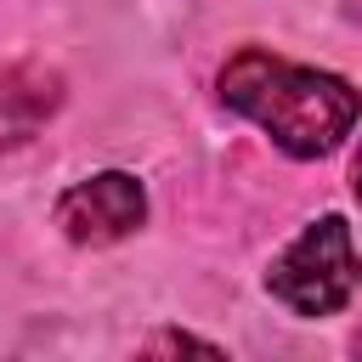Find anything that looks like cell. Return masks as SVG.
Masks as SVG:
<instances>
[{
  "label": "cell",
  "instance_id": "1",
  "mask_svg": "<svg viewBox=\"0 0 362 362\" xmlns=\"http://www.w3.org/2000/svg\"><path fill=\"white\" fill-rule=\"evenodd\" d=\"M221 96L238 113H249L294 158L334 153L362 113V96L345 79L317 74V68H294V62L266 57V51H238L221 74Z\"/></svg>",
  "mask_w": 362,
  "mask_h": 362
},
{
  "label": "cell",
  "instance_id": "2",
  "mask_svg": "<svg viewBox=\"0 0 362 362\" xmlns=\"http://www.w3.org/2000/svg\"><path fill=\"white\" fill-rule=\"evenodd\" d=\"M266 283H272V294H277L288 311H300V317H328V311H339V305L356 294V283H362V255H356L351 226H345L339 215H322L317 226H305V232L272 260Z\"/></svg>",
  "mask_w": 362,
  "mask_h": 362
},
{
  "label": "cell",
  "instance_id": "5",
  "mask_svg": "<svg viewBox=\"0 0 362 362\" xmlns=\"http://www.w3.org/2000/svg\"><path fill=\"white\" fill-rule=\"evenodd\" d=\"M351 187H356V198H362V147H356V164H351Z\"/></svg>",
  "mask_w": 362,
  "mask_h": 362
},
{
  "label": "cell",
  "instance_id": "4",
  "mask_svg": "<svg viewBox=\"0 0 362 362\" xmlns=\"http://www.w3.org/2000/svg\"><path fill=\"white\" fill-rule=\"evenodd\" d=\"M57 96H62L57 74H45V68H34V62L0 68V153L17 147V141H28V136L51 119Z\"/></svg>",
  "mask_w": 362,
  "mask_h": 362
},
{
  "label": "cell",
  "instance_id": "3",
  "mask_svg": "<svg viewBox=\"0 0 362 362\" xmlns=\"http://www.w3.org/2000/svg\"><path fill=\"white\" fill-rule=\"evenodd\" d=\"M141 215H147L141 181L124 175V170H102V175H90V181L68 187L62 204H57V226H62L74 243H90V249L119 243L124 232L141 226Z\"/></svg>",
  "mask_w": 362,
  "mask_h": 362
}]
</instances>
